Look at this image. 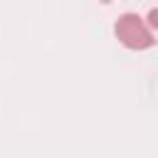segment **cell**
<instances>
[{"mask_svg":"<svg viewBox=\"0 0 158 158\" xmlns=\"http://www.w3.org/2000/svg\"><path fill=\"white\" fill-rule=\"evenodd\" d=\"M153 27L148 25V20H143L141 15L136 12H126L116 20L114 25V32H116V40L128 47V49H148L156 40H153Z\"/></svg>","mask_w":158,"mask_h":158,"instance_id":"obj_1","label":"cell"},{"mask_svg":"<svg viewBox=\"0 0 158 158\" xmlns=\"http://www.w3.org/2000/svg\"><path fill=\"white\" fill-rule=\"evenodd\" d=\"M146 20H148V25H151L153 30H158V7H153V10L148 12V17H146Z\"/></svg>","mask_w":158,"mask_h":158,"instance_id":"obj_2","label":"cell"},{"mask_svg":"<svg viewBox=\"0 0 158 158\" xmlns=\"http://www.w3.org/2000/svg\"><path fill=\"white\" fill-rule=\"evenodd\" d=\"M101 2H111V0H101Z\"/></svg>","mask_w":158,"mask_h":158,"instance_id":"obj_3","label":"cell"}]
</instances>
